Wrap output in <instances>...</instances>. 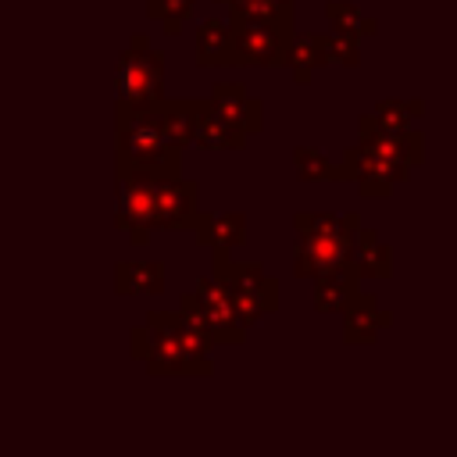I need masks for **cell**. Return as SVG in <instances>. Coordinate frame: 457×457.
I'll return each instance as SVG.
<instances>
[{
	"label": "cell",
	"instance_id": "cell-1",
	"mask_svg": "<svg viewBox=\"0 0 457 457\" xmlns=\"http://www.w3.org/2000/svg\"><path fill=\"white\" fill-rule=\"evenodd\" d=\"M118 179L161 182L182 171V150L168 143L150 107H118Z\"/></svg>",
	"mask_w": 457,
	"mask_h": 457
},
{
	"label": "cell",
	"instance_id": "cell-2",
	"mask_svg": "<svg viewBox=\"0 0 457 457\" xmlns=\"http://www.w3.org/2000/svg\"><path fill=\"white\" fill-rule=\"evenodd\" d=\"M143 364L150 375H214L211 336L186 321L179 311H150Z\"/></svg>",
	"mask_w": 457,
	"mask_h": 457
},
{
	"label": "cell",
	"instance_id": "cell-3",
	"mask_svg": "<svg viewBox=\"0 0 457 457\" xmlns=\"http://www.w3.org/2000/svg\"><path fill=\"white\" fill-rule=\"evenodd\" d=\"M118 107H150L164 96V54L150 46L146 32H136L118 54L114 68Z\"/></svg>",
	"mask_w": 457,
	"mask_h": 457
},
{
	"label": "cell",
	"instance_id": "cell-4",
	"mask_svg": "<svg viewBox=\"0 0 457 457\" xmlns=\"http://www.w3.org/2000/svg\"><path fill=\"white\" fill-rule=\"evenodd\" d=\"M179 314L186 321H193L200 332L211 336V343H225V346H239L246 339L243 325L236 321L232 311V296L218 278H200L196 289H189L179 300Z\"/></svg>",
	"mask_w": 457,
	"mask_h": 457
},
{
	"label": "cell",
	"instance_id": "cell-5",
	"mask_svg": "<svg viewBox=\"0 0 457 457\" xmlns=\"http://www.w3.org/2000/svg\"><path fill=\"white\" fill-rule=\"evenodd\" d=\"M232 25V46L228 64L243 68H282L286 43L293 36V25L271 21V18H228Z\"/></svg>",
	"mask_w": 457,
	"mask_h": 457
},
{
	"label": "cell",
	"instance_id": "cell-6",
	"mask_svg": "<svg viewBox=\"0 0 457 457\" xmlns=\"http://www.w3.org/2000/svg\"><path fill=\"white\" fill-rule=\"evenodd\" d=\"M214 278L239 296L257 300L268 314L278 307V282L257 261H232L228 250H214Z\"/></svg>",
	"mask_w": 457,
	"mask_h": 457
},
{
	"label": "cell",
	"instance_id": "cell-7",
	"mask_svg": "<svg viewBox=\"0 0 457 457\" xmlns=\"http://www.w3.org/2000/svg\"><path fill=\"white\" fill-rule=\"evenodd\" d=\"M118 228H125V236H129L132 246H146L150 232L157 228L154 182L118 179Z\"/></svg>",
	"mask_w": 457,
	"mask_h": 457
},
{
	"label": "cell",
	"instance_id": "cell-8",
	"mask_svg": "<svg viewBox=\"0 0 457 457\" xmlns=\"http://www.w3.org/2000/svg\"><path fill=\"white\" fill-rule=\"evenodd\" d=\"M350 261V236L346 232H318V236H300L296 253H293V275L296 278H318L325 271H336Z\"/></svg>",
	"mask_w": 457,
	"mask_h": 457
},
{
	"label": "cell",
	"instance_id": "cell-9",
	"mask_svg": "<svg viewBox=\"0 0 457 457\" xmlns=\"http://www.w3.org/2000/svg\"><path fill=\"white\" fill-rule=\"evenodd\" d=\"M154 211H157V228H164V232L189 228L193 218L200 214V189H196V182H189L182 175L154 182Z\"/></svg>",
	"mask_w": 457,
	"mask_h": 457
},
{
	"label": "cell",
	"instance_id": "cell-10",
	"mask_svg": "<svg viewBox=\"0 0 457 457\" xmlns=\"http://www.w3.org/2000/svg\"><path fill=\"white\" fill-rule=\"evenodd\" d=\"M207 104H211L228 125H236V129L246 132V136L264 129V104H261L257 96H250L239 82H214Z\"/></svg>",
	"mask_w": 457,
	"mask_h": 457
},
{
	"label": "cell",
	"instance_id": "cell-11",
	"mask_svg": "<svg viewBox=\"0 0 457 457\" xmlns=\"http://www.w3.org/2000/svg\"><path fill=\"white\" fill-rule=\"evenodd\" d=\"M207 250H236L246 243V214L243 211H200L189 225Z\"/></svg>",
	"mask_w": 457,
	"mask_h": 457
},
{
	"label": "cell",
	"instance_id": "cell-12",
	"mask_svg": "<svg viewBox=\"0 0 457 457\" xmlns=\"http://www.w3.org/2000/svg\"><path fill=\"white\" fill-rule=\"evenodd\" d=\"M386 325H389V311H382L378 300L371 293H364V289H357L350 296V303L343 307V336L353 346L375 343L378 328H386Z\"/></svg>",
	"mask_w": 457,
	"mask_h": 457
},
{
	"label": "cell",
	"instance_id": "cell-13",
	"mask_svg": "<svg viewBox=\"0 0 457 457\" xmlns=\"http://www.w3.org/2000/svg\"><path fill=\"white\" fill-rule=\"evenodd\" d=\"M161 132L168 136V143H175L179 150H186L193 143V129H196V111H200V100H189V96H161L157 104H150Z\"/></svg>",
	"mask_w": 457,
	"mask_h": 457
},
{
	"label": "cell",
	"instance_id": "cell-14",
	"mask_svg": "<svg viewBox=\"0 0 457 457\" xmlns=\"http://www.w3.org/2000/svg\"><path fill=\"white\" fill-rule=\"evenodd\" d=\"M350 264L357 271V278H386L393 271V250L378 239L375 228H357L350 239Z\"/></svg>",
	"mask_w": 457,
	"mask_h": 457
},
{
	"label": "cell",
	"instance_id": "cell-15",
	"mask_svg": "<svg viewBox=\"0 0 457 457\" xmlns=\"http://www.w3.org/2000/svg\"><path fill=\"white\" fill-rule=\"evenodd\" d=\"M193 143H196L200 150H243V146H246V132H239L236 125H228L207 100H200Z\"/></svg>",
	"mask_w": 457,
	"mask_h": 457
},
{
	"label": "cell",
	"instance_id": "cell-16",
	"mask_svg": "<svg viewBox=\"0 0 457 457\" xmlns=\"http://www.w3.org/2000/svg\"><path fill=\"white\" fill-rule=\"evenodd\" d=\"M232 46V25L228 18H204L196 25V64L200 68H225Z\"/></svg>",
	"mask_w": 457,
	"mask_h": 457
},
{
	"label": "cell",
	"instance_id": "cell-17",
	"mask_svg": "<svg viewBox=\"0 0 457 457\" xmlns=\"http://www.w3.org/2000/svg\"><path fill=\"white\" fill-rule=\"evenodd\" d=\"M357 289H361V278H357L353 264L346 261L343 268L325 271V275L314 278V307L318 311H343Z\"/></svg>",
	"mask_w": 457,
	"mask_h": 457
},
{
	"label": "cell",
	"instance_id": "cell-18",
	"mask_svg": "<svg viewBox=\"0 0 457 457\" xmlns=\"http://www.w3.org/2000/svg\"><path fill=\"white\" fill-rule=\"evenodd\" d=\"M282 68H289L293 82H307L318 68H325V54H321L318 32H293L289 43H286Z\"/></svg>",
	"mask_w": 457,
	"mask_h": 457
},
{
	"label": "cell",
	"instance_id": "cell-19",
	"mask_svg": "<svg viewBox=\"0 0 457 457\" xmlns=\"http://www.w3.org/2000/svg\"><path fill=\"white\" fill-rule=\"evenodd\" d=\"M425 111L421 100H378L371 114L361 118V129H375V132H396L407 129L411 118H418Z\"/></svg>",
	"mask_w": 457,
	"mask_h": 457
},
{
	"label": "cell",
	"instance_id": "cell-20",
	"mask_svg": "<svg viewBox=\"0 0 457 457\" xmlns=\"http://www.w3.org/2000/svg\"><path fill=\"white\" fill-rule=\"evenodd\" d=\"M325 18H328V29H336V32H343V36H353V39L375 36V29H378L375 18L361 14V11H357L353 4H346V0H328V4H325Z\"/></svg>",
	"mask_w": 457,
	"mask_h": 457
},
{
	"label": "cell",
	"instance_id": "cell-21",
	"mask_svg": "<svg viewBox=\"0 0 457 457\" xmlns=\"http://www.w3.org/2000/svg\"><path fill=\"white\" fill-rule=\"evenodd\" d=\"M293 164H296V175L303 182H343V164L328 161L314 146H296L293 150Z\"/></svg>",
	"mask_w": 457,
	"mask_h": 457
},
{
	"label": "cell",
	"instance_id": "cell-22",
	"mask_svg": "<svg viewBox=\"0 0 457 457\" xmlns=\"http://www.w3.org/2000/svg\"><path fill=\"white\" fill-rule=\"evenodd\" d=\"M228 4V18H271L293 25V0H214Z\"/></svg>",
	"mask_w": 457,
	"mask_h": 457
},
{
	"label": "cell",
	"instance_id": "cell-23",
	"mask_svg": "<svg viewBox=\"0 0 457 457\" xmlns=\"http://www.w3.org/2000/svg\"><path fill=\"white\" fill-rule=\"evenodd\" d=\"M193 7L196 0H146V14L161 21L168 36H179L186 29V21L193 18Z\"/></svg>",
	"mask_w": 457,
	"mask_h": 457
},
{
	"label": "cell",
	"instance_id": "cell-24",
	"mask_svg": "<svg viewBox=\"0 0 457 457\" xmlns=\"http://www.w3.org/2000/svg\"><path fill=\"white\" fill-rule=\"evenodd\" d=\"M318 43H321L325 64H350V68L361 64V54H357V39L353 36H343V32L328 29V32H318Z\"/></svg>",
	"mask_w": 457,
	"mask_h": 457
},
{
	"label": "cell",
	"instance_id": "cell-25",
	"mask_svg": "<svg viewBox=\"0 0 457 457\" xmlns=\"http://www.w3.org/2000/svg\"><path fill=\"white\" fill-rule=\"evenodd\" d=\"M136 271V293H164V264L161 261H132Z\"/></svg>",
	"mask_w": 457,
	"mask_h": 457
},
{
	"label": "cell",
	"instance_id": "cell-26",
	"mask_svg": "<svg viewBox=\"0 0 457 457\" xmlns=\"http://www.w3.org/2000/svg\"><path fill=\"white\" fill-rule=\"evenodd\" d=\"M114 289L118 296H136V271H132V261H121L114 268Z\"/></svg>",
	"mask_w": 457,
	"mask_h": 457
},
{
	"label": "cell",
	"instance_id": "cell-27",
	"mask_svg": "<svg viewBox=\"0 0 457 457\" xmlns=\"http://www.w3.org/2000/svg\"><path fill=\"white\" fill-rule=\"evenodd\" d=\"M143 353H146V328L136 325V328H132V357L143 361Z\"/></svg>",
	"mask_w": 457,
	"mask_h": 457
}]
</instances>
